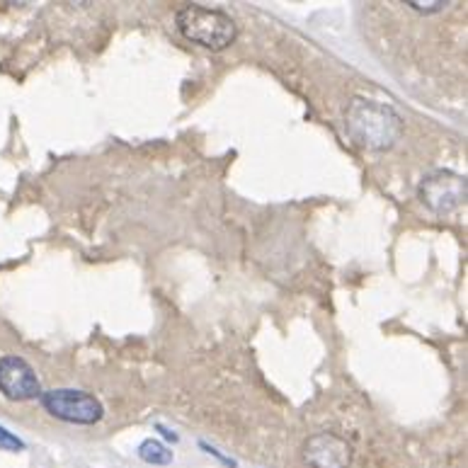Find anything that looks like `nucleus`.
I'll return each instance as SVG.
<instances>
[{
    "mask_svg": "<svg viewBox=\"0 0 468 468\" xmlns=\"http://www.w3.org/2000/svg\"><path fill=\"white\" fill-rule=\"evenodd\" d=\"M178 29L188 42L199 44L211 51L229 49L238 36V27L231 15L202 5L182 7L178 13Z\"/></svg>",
    "mask_w": 468,
    "mask_h": 468,
    "instance_id": "obj_2",
    "label": "nucleus"
},
{
    "mask_svg": "<svg viewBox=\"0 0 468 468\" xmlns=\"http://www.w3.org/2000/svg\"><path fill=\"white\" fill-rule=\"evenodd\" d=\"M420 202L437 217L454 214L466 202V178L452 170H437L427 175L420 185Z\"/></svg>",
    "mask_w": 468,
    "mask_h": 468,
    "instance_id": "obj_4",
    "label": "nucleus"
},
{
    "mask_svg": "<svg viewBox=\"0 0 468 468\" xmlns=\"http://www.w3.org/2000/svg\"><path fill=\"white\" fill-rule=\"evenodd\" d=\"M408 5H411L412 10H418V13L432 15V13H440V10H444L449 3H444V0H434V3H408Z\"/></svg>",
    "mask_w": 468,
    "mask_h": 468,
    "instance_id": "obj_9",
    "label": "nucleus"
},
{
    "mask_svg": "<svg viewBox=\"0 0 468 468\" xmlns=\"http://www.w3.org/2000/svg\"><path fill=\"white\" fill-rule=\"evenodd\" d=\"M44 411L56 420L73 422V425H95L102 420V403L86 391L54 389L42 393Z\"/></svg>",
    "mask_w": 468,
    "mask_h": 468,
    "instance_id": "obj_3",
    "label": "nucleus"
},
{
    "mask_svg": "<svg viewBox=\"0 0 468 468\" xmlns=\"http://www.w3.org/2000/svg\"><path fill=\"white\" fill-rule=\"evenodd\" d=\"M22 449H25V442L13 432H7L5 427H0V452H22Z\"/></svg>",
    "mask_w": 468,
    "mask_h": 468,
    "instance_id": "obj_8",
    "label": "nucleus"
},
{
    "mask_svg": "<svg viewBox=\"0 0 468 468\" xmlns=\"http://www.w3.org/2000/svg\"><path fill=\"white\" fill-rule=\"evenodd\" d=\"M202 447L204 449H207V454H211V456H217V459H219V462H224L226 463V466H236V462H233V459H226V456L224 454H221V452H219V449H214V447H207V444H202Z\"/></svg>",
    "mask_w": 468,
    "mask_h": 468,
    "instance_id": "obj_10",
    "label": "nucleus"
},
{
    "mask_svg": "<svg viewBox=\"0 0 468 468\" xmlns=\"http://www.w3.org/2000/svg\"><path fill=\"white\" fill-rule=\"evenodd\" d=\"M345 127L354 144L367 151H389L403 134V122L396 109L361 97L350 102L345 112Z\"/></svg>",
    "mask_w": 468,
    "mask_h": 468,
    "instance_id": "obj_1",
    "label": "nucleus"
},
{
    "mask_svg": "<svg viewBox=\"0 0 468 468\" xmlns=\"http://www.w3.org/2000/svg\"><path fill=\"white\" fill-rule=\"evenodd\" d=\"M303 462L310 468H350L352 466V447L332 432L313 434L303 444Z\"/></svg>",
    "mask_w": 468,
    "mask_h": 468,
    "instance_id": "obj_6",
    "label": "nucleus"
},
{
    "mask_svg": "<svg viewBox=\"0 0 468 468\" xmlns=\"http://www.w3.org/2000/svg\"><path fill=\"white\" fill-rule=\"evenodd\" d=\"M0 393L10 401H32L42 396V383L35 369L20 357L0 360Z\"/></svg>",
    "mask_w": 468,
    "mask_h": 468,
    "instance_id": "obj_5",
    "label": "nucleus"
},
{
    "mask_svg": "<svg viewBox=\"0 0 468 468\" xmlns=\"http://www.w3.org/2000/svg\"><path fill=\"white\" fill-rule=\"evenodd\" d=\"M138 459L151 466H168L173 463V452H168L166 444H160L158 440H146L138 447Z\"/></svg>",
    "mask_w": 468,
    "mask_h": 468,
    "instance_id": "obj_7",
    "label": "nucleus"
}]
</instances>
